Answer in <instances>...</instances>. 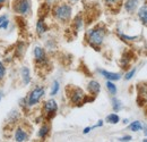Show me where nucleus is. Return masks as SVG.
Listing matches in <instances>:
<instances>
[{"instance_id": "nucleus-19", "label": "nucleus", "mask_w": 147, "mask_h": 142, "mask_svg": "<svg viewBox=\"0 0 147 142\" xmlns=\"http://www.w3.org/2000/svg\"><path fill=\"white\" fill-rule=\"evenodd\" d=\"M105 87H107V89L108 91L110 92V94L112 96H114L115 93H117V85L113 83V81H107V83H105Z\"/></svg>"}, {"instance_id": "nucleus-12", "label": "nucleus", "mask_w": 147, "mask_h": 142, "mask_svg": "<svg viewBox=\"0 0 147 142\" xmlns=\"http://www.w3.org/2000/svg\"><path fill=\"white\" fill-rule=\"evenodd\" d=\"M47 31H48V26H47V24H45V22H44V18H40L36 23L37 34H38V36H42V34H44Z\"/></svg>"}, {"instance_id": "nucleus-5", "label": "nucleus", "mask_w": 147, "mask_h": 142, "mask_svg": "<svg viewBox=\"0 0 147 142\" xmlns=\"http://www.w3.org/2000/svg\"><path fill=\"white\" fill-rule=\"evenodd\" d=\"M85 96L86 94L80 88H73L69 93V99L74 105H82V104H84Z\"/></svg>"}, {"instance_id": "nucleus-22", "label": "nucleus", "mask_w": 147, "mask_h": 142, "mask_svg": "<svg viewBox=\"0 0 147 142\" xmlns=\"http://www.w3.org/2000/svg\"><path fill=\"white\" fill-rule=\"evenodd\" d=\"M59 89H60V84L58 81H55L52 83V87H51V91H50V96H55L58 92H59Z\"/></svg>"}, {"instance_id": "nucleus-26", "label": "nucleus", "mask_w": 147, "mask_h": 142, "mask_svg": "<svg viewBox=\"0 0 147 142\" xmlns=\"http://www.w3.org/2000/svg\"><path fill=\"white\" fill-rule=\"evenodd\" d=\"M9 24H10V22H9L8 18H7L6 20H3V22L0 24V30H7L8 26H9Z\"/></svg>"}, {"instance_id": "nucleus-23", "label": "nucleus", "mask_w": 147, "mask_h": 142, "mask_svg": "<svg viewBox=\"0 0 147 142\" xmlns=\"http://www.w3.org/2000/svg\"><path fill=\"white\" fill-rule=\"evenodd\" d=\"M25 51V44L23 42H20L18 46H17V49H16V55L17 56H22Z\"/></svg>"}, {"instance_id": "nucleus-18", "label": "nucleus", "mask_w": 147, "mask_h": 142, "mask_svg": "<svg viewBox=\"0 0 147 142\" xmlns=\"http://www.w3.org/2000/svg\"><path fill=\"white\" fill-rule=\"evenodd\" d=\"M105 121H107L108 123H110V124H118V123L120 122V117H119L117 114L112 113V114L107 116V119H105Z\"/></svg>"}, {"instance_id": "nucleus-20", "label": "nucleus", "mask_w": 147, "mask_h": 142, "mask_svg": "<svg viewBox=\"0 0 147 142\" xmlns=\"http://www.w3.org/2000/svg\"><path fill=\"white\" fill-rule=\"evenodd\" d=\"M129 128L132 132H138V131H140L143 128V125H142V123L139 121H135V122H132L131 124L129 125Z\"/></svg>"}, {"instance_id": "nucleus-21", "label": "nucleus", "mask_w": 147, "mask_h": 142, "mask_svg": "<svg viewBox=\"0 0 147 142\" xmlns=\"http://www.w3.org/2000/svg\"><path fill=\"white\" fill-rule=\"evenodd\" d=\"M112 108H113L114 111H119L122 108L121 101L119 99H117V98H112Z\"/></svg>"}, {"instance_id": "nucleus-10", "label": "nucleus", "mask_w": 147, "mask_h": 142, "mask_svg": "<svg viewBox=\"0 0 147 142\" xmlns=\"http://www.w3.org/2000/svg\"><path fill=\"white\" fill-rule=\"evenodd\" d=\"M87 90H88V92H90L91 94H93V96H97V94L100 93V91H101V85H100V83H98L97 81L93 80V81H91V82L88 83Z\"/></svg>"}, {"instance_id": "nucleus-11", "label": "nucleus", "mask_w": 147, "mask_h": 142, "mask_svg": "<svg viewBox=\"0 0 147 142\" xmlns=\"http://www.w3.org/2000/svg\"><path fill=\"white\" fill-rule=\"evenodd\" d=\"M28 140V134L26 133V131H24L22 127H18L15 131V141L23 142Z\"/></svg>"}, {"instance_id": "nucleus-7", "label": "nucleus", "mask_w": 147, "mask_h": 142, "mask_svg": "<svg viewBox=\"0 0 147 142\" xmlns=\"http://www.w3.org/2000/svg\"><path fill=\"white\" fill-rule=\"evenodd\" d=\"M34 57H35V61L40 65H43L47 63V55H45V51L42 47L34 48Z\"/></svg>"}, {"instance_id": "nucleus-3", "label": "nucleus", "mask_w": 147, "mask_h": 142, "mask_svg": "<svg viewBox=\"0 0 147 142\" xmlns=\"http://www.w3.org/2000/svg\"><path fill=\"white\" fill-rule=\"evenodd\" d=\"M13 9L22 16H26L31 13V1L30 0H14Z\"/></svg>"}, {"instance_id": "nucleus-6", "label": "nucleus", "mask_w": 147, "mask_h": 142, "mask_svg": "<svg viewBox=\"0 0 147 142\" xmlns=\"http://www.w3.org/2000/svg\"><path fill=\"white\" fill-rule=\"evenodd\" d=\"M57 110H58V105H57V101L53 100V99H50V100H48L44 104V111H45L47 117L49 119H51V118L55 117Z\"/></svg>"}, {"instance_id": "nucleus-14", "label": "nucleus", "mask_w": 147, "mask_h": 142, "mask_svg": "<svg viewBox=\"0 0 147 142\" xmlns=\"http://www.w3.org/2000/svg\"><path fill=\"white\" fill-rule=\"evenodd\" d=\"M49 12H50V3L49 2L42 3L40 9H38V16H40V18H44Z\"/></svg>"}, {"instance_id": "nucleus-33", "label": "nucleus", "mask_w": 147, "mask_h": 142, "mask_svg": "<svg viewBox=\"0 0 147 142\" xmlns=\"http://www.w3.org/2000/svg\"><path fill=\"white\" fill-rule=\"evenodd\" d=\"M70 2H77V1H79V0H69Z\"/></svg>"}, {"instance_id": "nucleus-30", "label": "nucleus", "mask_w": 147, "mask_h": 142, "mask_svg": "<svg viewBox=\"0 0 147 142\" xmlns=\"http://www.w3.org/2000/svg\"><path fill=\"white\" fill-rule=\"evenodd\" d=\"M92 130H93L92 126H90V127H85V128H84V132H83V133H84V134H87V133H90V132H91Z\"/></svg>"}, {"instance_id": "nucleus-4", "label": "nucleus", "mask_w": 147, "mask_h": 142, "mask_svg": "<svg viewBox=\"0 0 147 142\" xmlns=\"http://www.w3.org/2000/svg\"><path fill=\"white\" fill-rule=\"evenodd\" d=\"M44 93H45V90H44L43 87H36L35 89H33L30 92V94H28V97L26 99L27 100V106L33 107L35 106L36 104H38V101L44 96Z\"/></svg>"}, {"instance_id": "nucleus-31", "label": "nucleus", "mask_w": 147, "mask_h": 142, "mask_svg": "<svg viewBox=\"0 0 147 142\" xmlns=\"http://www.w3.org/2000/svg\"><path fill=\"white\" fill-rule=\"evenodd\" d=\"M7 18H8V16H7V15H1V16H0V24H1L3 20H6Z\"/></svg>"}, {"instance_id": "nucleus-28", "label": "nucleus", "mask_w": 147, "mask_h": 142, "mask_svg": "<svg viewBox=\"0 0 147 142\" xmlns=\"http://www.w3.org/2000/svg\"><path fill=\"white\" fill-rule=\"evenodd\" d=\"M120 36L127 41H135L136 39H138V36H125V34H120Z\"/></svg>"}, {"instance_id": "nucleus-29", "label": "nucleus", "mask_w": 147, "mask_h": 142, "mask_svg": "<svg viewBox=\"0 0 147 142\" xmlns=\"http://www.w3.org/2000/svg\"><path fill=\"white\" fill-rule=\"evenodd\" d=\"M131 139H132V138H131V137H130V135H126V137H122V138H120V139H119V141H130V140H131Z\"/></svg>"}, {"instance_id": "nucleus-16", "label": "nucleus", "mask_w": 147, "mask_h": 142, "mask_svg": "<svg viewBox=\"0 0 147 142\" xmlns=\"http://www.w3.org/2000/svg\"><path fill=\"white\" fill-rule=\"evenodd\" d=\"M49 133H50V127H49V125H42V126L40 127V130H38V137H40L41 139H45V138L49 135Z\"/></svg>"}, {"instance_id": "nucleus-34", "label": "nucleus", "mask_w": 147, "mask_h": 142, "mask_svg": "<svg viewBox=\"0 0 147 142\" xmlns=\"http://www.w3.org/2000/svg\"><path fill=\"white\" fill-rule=\"evenodd\" d=\"M5 1H6V0H0V5H2V3L5 2Z\"/></svg>"}, {"instance_id": "nucleus-32", "label": "nucleus", "mask_w": 147, "mask_h": 142, "mask_svg": "<svg viewBox=\"0 0 147 142\" xmlns=\"http://www.w3.org/2000/svg\"><path fill=\"white\" fill-rule=\"evenodd\" d=\"M143 127H144V132H145V134L147 135V126L145 124H144V126H143Z\"/></svg>"}, {"instance_id": "nucleus-13", "label": "nucleus", "mask_w": 147, "mask_h": 142, "mask_svg": "<svg viewBox=\"0 0 147 142\" xmlns=\"http://www.w3.org/2000/svg\"><path fill=\"white\" fill-rule=\"evenodd\" d=\"M137 6H138V1H137V0H127V1L125 2V9H126L128 13H130V14L136 10Z\"/></svg>"}, {"instance_id": "nucleus-25", "label": "nucleus", "mask_w": 147, "mask_h": 142, "mask_svg": "<svg viewBox=\"0 0 147 142\" xmlns=\"http://www.w3.org/2000/svg\"><path fill=\"white\" fill-rule=\"evenodd\" d=\"M135 73H136V68H132L131 71H129L127 74H126V76H125V79L127 80V81H129V80H131L132 79V76L135 75Z\"/></svg>"}, {"instance_id": "nucleus-35", "label": "nucleus", "mask_w": 147, "mask_h": 142, "mask_svg": "<svg viewBox=\"0 0 147 142\" xmlns=\"http://www.w3.org/2000/svg\"><path fill=\"white\" fill-rule=\"evenodd\" d=\"M1 98H2V96H1V93H0V101H1Z\"/></svg>"}, {"instance_id": "nucleus-1", "label": "nucleus", "mask_w": 147, "mask_h": 142, "mask_svg": "<svg viewBox=\"0 0 147 142\" xmlns=\"http://www.w3.org/2000/svg\"><path fill=\"white\" fill-rule=\"evenodd\" d=\"M104 36H105V29L103 26H96L88 31L87 41L94 49L98 50V47L103 43Z\"/></svg>"}, {"instance_id": "nucleus-9", "label": "nucleus", "mask_w": 147, "mask_h": 142, "mask_svg": "<svg viewBox=\"0 0 147 142\" xmlns=\"http://www.w3.org/2000/svg\"><path fill=\"white\" fill-rule=\"evenodd\" d=\"M20 76H22V81L25 85H28L31 83V72H30V68L26 67V66H23L22 70H20Z\"/></svg>"}, {"instance_id": "nucleus-17", "label": "nucleus", "mask_w": 147, "mask_h": 142, "mask_svg": "<svg viewBox=\"0 0 147 142\" xmlns=\"http://www.w3.org/2000/svg\"><path fill=\"white\" fill-rule=\"evenodd\" d=\"M83 24H84V23H83V17H82V15H77L73 22V25H74V27H75V30H76V31H79V30L83 27Z\"/></svg>"}, {"instance_id": "nucleus-27", "label": "nucleus", "mask_w": 147, "mask_h": 142, "mask_svg": "<svg viewBox=\"0 0 147 142\" xmlns=\"http://www.w3.org/2000/svg\"><path fill=\"white\" fill-rule=\"evenodd\" d=\"M104 1L108 6H114V5H118L121 2V0H104Z\"/></svg>"}, {"instance_id": "nucleus-2", "label": "nucleus", "mask_w": 147, "mask_h": 142, "mask_svg": "<svg viewBox=\"0 0 147 142\" xmlns=\"http://www.w3.org/2000/svg\"><path fill=\"white\" fill-rule=\"evenodd\" d=\"M71 13H73L71 6L68 5V3H58V5H55V8H53L55 17L58 20L62 22V23H66V22H68L70 19Z\"/></svg>"}, {"instance_id": "nucleus-8", "label": "nucleus", "mask_w": 147, "mask_h": 142, "mask_svg": "<svg viewBox=\"0 0 147 142\" xmlns=\"http://www.w3.org/2000/svg\"><path fill=\"white\" fill-rule=\"evenodd\" d=\"M98 73L103 77H105L107 80H109V81H119L121 79V75L119 73H112V72L104 71V70H98Z\"/></svg>"}, {"instance_id": "nucleus-24", "label": "nucleus", "mask_w": 147, "mask_h": 142, "mask_svg": "<svg viewBox=\"0 0 147 142\" xmlns=\"http://www.w3.org/2000/svg\"><path fill=\"white\" fill-rule=\"evenodd\" d=\"M5 75H6V67H5L3 63L0 61V81L5 77Z\"/></svg>"}, {"instance_id": "nucleus-15", "label": "nucleus", "mask_w": 147, "mask_h": 142, "mask_svg": "<svg viewBox=\"0 0 147 142\" xmlns=\"http://www.w3.org/2000/svg\"><path fill=\"white\" fill-rule=\"evenodd\" d=\"M138 17H139V19H140L144 24L147 25V5H145V6H143V7L139 8V10H138Z\"/></svg>"}, {"instance_id": "nucleus-36", "label": "nucleus", "mask_w": 147, "mask_h": 142, "mask_svg": "<svg viewBox=\"0 0 147 142\" xmlns=\"http://www.w3.org/2000/svg\"><path fill=\"white\" fill-rule=\"evenodd\" d=\"M144 141H145V142H147V139H144Z\"/></svg>"}]
</instances>
